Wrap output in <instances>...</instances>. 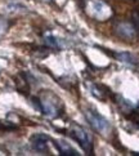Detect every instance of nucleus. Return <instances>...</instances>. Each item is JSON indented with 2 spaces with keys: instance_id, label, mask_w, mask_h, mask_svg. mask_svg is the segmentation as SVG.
I'll use <instances>...</instances> for the list:
<instances>
[{
  "instance_id": "f257e3e1",
  "label": "nucleus",
  "mask_w": 139,
  "mask_h": 156,
  "mask_svg": "<svg viewBox=\"0 0 139 156\" xmlns=\"http://www.w3.org/2000/svg\"><path fill=\"white\" fill-rule=\"evenodd\" d=\"M85 9L86 13L97 21H107L112 17V9L103 0H88Z\"/></svg>"
},
{
  "instance_id": "f03ea898",
  "label": "nucleus",
  "mask_w": 139,
  "mask_h": 156,
  "mask_svg": "<svg viewBox=\"0 0 139 156\" xmlns=\"http://www.w3.org/2000/svg\"><path fill=\"white\" fill-rule=\"evenodd\" d=\"M84 115L94 130L98 132L102 136H108V133L111 132V125L107 121V119H104L102 115H99L96 110H92V108L85 110Z\"/></svg>"
},
{
  "instance_id": "7ed1b4c3",
  "label": "nucleus",
  "mask_w": 139,
  "mask_h": 156,
  "mask_svg": "<svg viewBox=\"0 0 139 156\" xmlns=\"http://www.w3.org/2000/svg\"><path fill=\"white\" fill-rule=\"evenodd\" d=\"M70 134L71 137L75 139L81 146V148L84 150L85 152L90 154L93 151V144H92V138L89 137L88 132L84 129V128H81L80 125H76V124H72L71 128H70Z\"/></svg>"
},
{
  "instance_id": "20e7f679",
  "label": "nucleus",
  "mask_w": 139,
  "mask_h": 156,
  "mask_svg": "<svg viewBox=\"0 0 139 156\" xmlns=\"http://www.w3.org/2000/svg\"><path fill=\"white\" fill-rule=\"evenodd\" d=\"M115 32L120 37L125 39V40H133L137 36V29L135 25L130 23V22H117L115 25Z\"/></svg>"
},
{
  "instance_id": "39448f33",
  "label": "nucleus",
  "mask_w": 139,
  "mask_h": 156,
  "mask_svg": "<svg viewBox=\"0 0 139 156\" xmlns=\"http://www.w3.org/2000/svg\"><path fill=\"white\" fill-rule=\"evenodd\" d=\"M40 106H41V110L45 114L48 118H55V116L58 115V107H57V103L52 101L50 96H49L48 93L43 94L41 98H40Z\"/></svg>"
},
{
  "instance_id": "423d86ee",
  "label": "nucleus",
  "mask_w": 139,
  "mask_h": 156,
  "mask_svg": "<svg viewBox=\"0 0 139 156\" xmlns=\"http://www.w3.org/2000/svg\"><path fill=\"white\" fill-rule=\"evenodd\" d=\"M47 139H48L47 136H43V134L35 136L34 138H32V147H34L36 151H39V152H45L48 150V146L45 143Z\"/></svg>"
},
{
  "instance_id": "0eeeda50",
  "label": "nucleus",
  "mask_w": 139,
  "mask_h": 156,
  "mask_svg": "<svg viewBox=\"0 0 139 156\" xmlns=\"http://www.w3.org/2000/svg\"><path fill=\"white\" fill-rule=\"evenodd\" d=\"M55 146H57L61 155H71V156L79 155L76 150H74L67 142H64V141H55Z\"/></svg>"
},
{
  "instance_id": "6e6552de",
  "label": "nucleus",
  "mask_w": 139,
  "mask_h": 156,
  "mask_svg": "<svg viewBox=\"0 0 139 156\" xmlns=\"http://www.w3.org/2000/svg\"><path fill=\"white\" fill-rule=\"evenodd\" d=\"M113 55L120 61V62L130 63V65H135V63H138V58L135 57V55H133L131 53H127V52H119V53H115Z\"/></svg>"
},
{
  "instance_id": "1a4fd4ad",
  "label": "nucleus",
  "mask_w": 139,
  "mask_h": 156,
  "mask_svg": "<svg viewBox=\"0 0 139 156\" xmlns=\"http://www.w3.org/2000/svg\"><path fill=\"white\" fill-rule=\"evenodd\" d=\"M9 29V22L5 18H0V39H2Z\"/></svg>"
},
{
  "instance_id": "9d476101",
  "label": "nucleus",
  "mask_w": 139,
  "mask_h": 156,
  "mask_svg": "<svg viewBox=\"0 0 139 156\" xmlns=\"http://www.w3.org/2000/svg\"><path fill=\"white\" fill-rule=\"evenodd\" d=\"M45 43L48 44V47H50V48H58L57 40H55V37L52 36V35H49V36L45 37Z\"/></svg>"
}]
</instances>
